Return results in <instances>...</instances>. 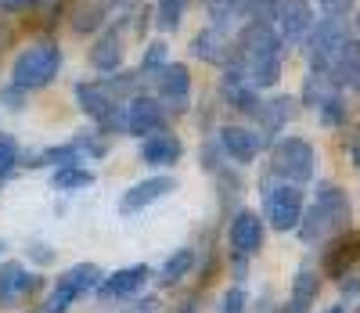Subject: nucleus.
<instances>
[{"label":"nucleus","instance_id":"nucleus-1","mask_svg":"<svg viewBox=\"0 0 360 313\" xmlns=\"http://www.w3.org/2000/svg\"><path fill=\"white\" fill-rule=\"evenodd\" d=\"M281 37L270 22H249L234 40V65L242 69L252 87H274L281 79Z\"/></svg>","mask_w":360,"mask_h":313},{"label":"nucleus","instance_id":"nucleus-2","mask_svg":"<svg viewBox=\"0 0 360 313\" xmlns=\"http://www.w3.org/2000/svg\"><path fill=\"white\" fill-rule=\"evenodd\" d=\"M349 198L342 187L335 184H321L317 187V202L303 212V220H299V238H303L307 245L328 238L332 231H342L349 224Z\"/></svg>","mask_w":360,"mask_h":313},{"label":"nucleus","instance_id":"nucleus-3","mask_svg":"<svg viewBox=\"0 0 360 313\" xmlns=\"http://www.w3.org/2000/svg\"><path fill=\"white\" fill-rule=\"evenodd\" d=\"M58 69H62V51L51 40H40V44H29L18 58H15V69H11V87H18L22 94L25 90H40L47 87Z\"/></svg>","mask_w":360,"mask_h":313},{"label":"nucleus","instance_id":"nucleus-4","mask_svg":"<svg viewBox=\"0 0 360 313\" xmlns=\"http://www.w3.org/2000/svg\"><path fill=\"white\" fill-rule=\"evenodd\" d=\"M274 177H281L285 184H310L317 173V151L314 144H307L303 137H285L274 144V159H270Z\"/></svg>","mask_w":360,"mask_h":313},{"label":"nucleus","instance_id":"nucleus-5","mask_svg":"<svg viewBox=\"0 0 360 313\" xmlns=\"http://www.w3.org/2000/svg\"><path fill=\"white\" fill-rule=\"evenodd\" d=\"M346 44H349V37H346V22L342 18L317 22L314 33H310V69L328 76V69L335 65V58L342 54Z\"/></svg>","mask_w":360,"mask_h":313},{"label":"nucleus","instance_id":"nucleus-6","mask_svg":"<svg viewBox=\"0 0 360 313\" xmlns=\"http://www.w3.org/2000/svg\"><path fill=\"white\" fill-rule=\"evenodd\" d=\"M303 220V191L295 184H281L266 191V224L274 231H292Z\"/></svg>","mask_w":360,"mask_h":313},{"label":"nucleus","instance_id":"nucleus-7","mask_svg":"<svg viewBox=\"0 0 360 313\" xmlns=\"http://www.w3.org/2000/svg\"><path fill=\"white\" fill-rule=\"evenodd\" d=\"M274 22H278V37L281 44H299L314 33V8L310 0H278L274 4Z\"/></svg>","mask_w":360,"mask_h":313},{"label":"nucleus","instance_id":"nucleus-8","mask_svg":"<svg viewBox=\"0 0 360 313\" xmlns=\"http://www.w3.org/2000/svg\"><path fill=\"white\" fill-rule=\"evenodd\" d=\"M360 260V231H342L324 253V274L328 277H346Z\"/></svg>","mask_w":360,"mask_h":313},{"label":"nucleus","instance_id":"nucleus-9","mask_svg":"<svg viewBox=\"0 0 360 313\" xmlns=\"http://www.w3.org/2000/svg\"><path fill=\"white\" fill-rule=\"evenodd\" d=\"M227 241H231V248L238 256H252V253H259V245H263V220L256 212H249V209H242L234 216V220L227 224Z\"/></svg>","mask_w":360,"mask_h":313},{"label":"nucleus","instance_id":"nucleus-10","mask_svg":"<svg viewBox=\"0 0 360 313\" xmlns=\"http://www.w3.org/2000/svg\"><path fill=\"white\" fill-rule=\"evenodd\" d=\"M176 187V180L173 177H148V180H141V184H134L130 191L123 195V202H119V212H141L144 205H155L159 198H166L169 191Z\"/></svg>","mask_w":360,"mask_h":313},{"label":"nucleus","instance_id":"nucleus-11","mask_svg":"<svg viewBox=\"0 0 360 313\" xmlns=\"http://www.w3.org/2000/svg\"><path fill=\"white\" fill-rule=\"evenodd\" d=\"M263 134H256V130H245V127H224L220 130V151L227 155V159H234V162H252L256 155H259V148H263Z\"/></svg>","mask_w":360,"mask_h":313},{"label":"nucleus","instance_id":"nucleus-12","mask_svg":"<svg viewBox=\"0 0 360 313\" xmlns=\"http://www.w3.org/2000/svg\"><path fill=\"white\" fill-rule=\"evenodd\" d=\"M220 94H224V101H227L231 108H242V112H252V115H256V108H259V94H256L252 79L238 69V65H231V69L224 72Z\"/></svg>","mask_w":360,"mask_h":313},{"label":"nucleus","instance_id":"nucleus-13","mask_svg":"<svg viewBox=\"0 0 360 313\" xmlns=\"http://www.w3.org/2000/svg\"><path fill=\"white\" fill-rule=\"evenodd\" d=\"M162 122H166V112L159 101L152 98H134L130 108H127V130L134 137H152L162 130Z\"/></svg>","mask_w":360,"mask_h":313},{"label":"nucleus","instance_id":"nucleus-14","mask_svg":"<svg viewBox=\"0 0 360 313\" xmlns=\"http://www.w3.org/2000/svg\"><path fill=\"white\" fill-rule=\"evenodd\" d=\"M155 83H159L162 101H166L173 112H180V108L188 105V94H191V72H188V65L173 61V65H166V69L155 76Z\"/></svg>","mask_w":360,"mask_h":313},{"label":"nucleus","instance_id":"nucleus-15","mask_svg":"<svg viewBox=\"0 0 360 313\" xmlns=\"http://www.w3.org/2000/svg\"><path fill=\"white\" fill-rule=\"evenodd\" d=\"M40 288V277L25 274L18 263H4L0 267V306H15L25 295H33Z\"/></svg>","mask_w":360,"mask_h":313},{"label":"nucleus","instance_id":"nucleus-16","mask_svg":"<svg viewBox=\"0 0 360 313\" xmlns=\"http://www.w3.org/2000/svg\"><path fill=\"white\" fill-rule=\"evenodd\" d=\"M180 155H184V144H180V137L169 134V130H159L152 137H144V144H141V159L148 166H173Z\"/></svg>","mask_w":360,"mask_h":313},{"label":"nucleus","instance_id":"nucleus-17","mask_svg":"<svg viewBox=\"0 0 360 313\" xmlns=\"http://www.w3.org/2000/svg\"><path fill=\"white\" fill-rule=\"evenodd\" d=\"M76 101L90 119H98V122L115 108V98H112V90L105 83H76Z\"/></svg>","mask_w":360,"mask_h":313},{"label":"nucleus","instance_id":"nucleus-18","mask_svg":"<svg viewBox=\"0 0 360 313\" xmlns=\"http://www.w3.org/2000/svg\"><path fill=\"white\" fill-rule=\"evenodd\" d=\"M328 79H332L335 87H353L360 90V44H346L342 54L335 58V65L328 69Z\"/></svg>","mask_w":360,"mask_h":313},{"label":"nucleus","instance_id":"nucleus-19","mask_svg":"<svg viewBox=\"0 0 360 313\" xmlns=\"http://www.w3.org/2000/svg\"><path fill=\"white\" fill-rule=\"evenodd\" d=\"M90 65H94L98 72H115L119 65H123V37H119L115 29H108V33L94 44V51H90Z\"/></svg>","mask_w":360,"mask_h":313},{"label":"nucleus","instance_id":"nucleus-20","mask_svg":"<svg viewBox=\"0 0 360 313\" xmlns=\"http://www.w3.org/2000/svg\"><path fill=\"white\" fill-rule=\"evenodd\" d=\"M144 281H148V267H123V270H115L108 281H101V295H108V299L134 295L137 288H144Z\"/></svg>","mask_w":360,"mask_h":313},{"label":"nucleus","instance_id":"nucleus-21","mask_svg":"<svg viewBox=\"0 0 360 313\" xmlns=\"http://www.w3.org/2000/svg\"><path fill=\"white\" fill-rule=\"evenodd\" d=\"M58 285L69 288V292L79 299V295H86V292L101 288V270H98L94 263H76L72 270H65L62 277H58Z\"/></svg>","mask_w":360,"mask_h":313},{"label":"nucleus","instance_id":"nucleus-22","mask_svg":"<svg viewBox=\"0 0 360 313\" xmlns=\"http://www.w3.org/2000/svg\"><path fill=\"white\" fill-rule=\"evenodd\" d=\"M227 51H231V44H227V37H224V29H202V33L191 40V54L195 58H202V61H227Z\"/></svg>","mask_w":360,"mask_h":313},{"label":"nucleus","instance_id":"nucleus-23","mask_svg":"<svg viewBox=\"0 0 360 313\" xmlns=\"http://www.w3.org/2000/svg\"><path fill=\"white\" fill-rule=\"evenodd\" d=\"M292 108H295V101L292 98H274V101H266V105H259L256 108V119L263 122V134H274V130H281V122L292 115Z\"/></svg>","mask_w":360,"mask_h":313},{"label":"nucleus","instance_id":"nucleus-24","mask_svg":"<svg viewBox=\"0 0 360 313\" xmlns=\"http://www.w3.org/2000/svg\"><path fill=\"white\" fill-rule=\"evenodd\" d=\"M317 292H321L317 274H314L310 267H303V270L295 274V281H292V306L310 309V306H314V299H317Z\"/></svg>","mask_w":360,"mask_h":313},{"label":"nucleus","instance_id":"nucleus-25","mask_svg":"<svg viewBox=\"0 0 360 313\" xmlns=\"http://www.w3.org/2000/svg\"><path fill=\"white\" fill-rule=\"evenodd\" d=\"M191 270H195V253L191 248H180V253H173L162 263V285H176V281H184Z\"/></svg>","mask_w":360,"mask_h":313},{"label":"nucleus","instance_id":"nucleus-26","mask_svg":"<svg viewBox=\"0 0 360 313\" xmlns=\"http://www.w3.org/2000/svg\"><path fill=\"white\" fill-rule=\"evenodd\" d=\"M51 184L58 187V191H79V187L94 184V173L83 170V166H62V170H54Z\"/></svg>","mask_w":360,"mask_h":313},{"label":"nucleus","instance_id":"nucleus-27","mask_svg":"<svg viewBox=\"0 0 360 313\" xmlns=\"http://www.w3.org/2000/svg\"><path fill=\"white\" fill-rule=\"evenodd\" d=\"M79 159H83V151L76 148V144H62V148H47V151H40L37 155V162H47V166H79Z\"/></svg>","mask_w":360,"mask_h":313},{"label":"nucleus","instance_id":"nucleus-28","mask_svg":"<svg viewBox=\"0 0 360 313\" xmlns=\"http://www.w3.org/2000/svg\"><path fill=\"white\" fill-rule=\"evenodd\" d=\"M184 8H188V0H159L155 4V18L162 29H176L180 18H184Z\"/></svg>","mask_w":360,"mask_h":313},{"label":"nucleus","instance_id":"nucleus-29","mask_svg":"<svg viewBox=\"0 0 360 313\" xmlns=\"http://www.w3.org/2000/svg\"><path fill=\"white\" fill-rule=\"evenodd\" d=\"M166 65H169V61H166V44L159 40V44H152V47L144 51V58H141V76H159Z\"/></svg>","mask_w":360,"mask_h":313},{"label":"nucleus","instance_id":"nucleus-30","mask_svg":"<svg viewBox=\"0 0 360 313\" xmlns=\"http://www.w3.org/2000/svg\"><path fill=\"white\" fill-rule=\"evenodd\" d=\"M101 18H105V8H101V4L79 8V11L72 15V29H76V33H94V29L101 25Z\"/></svg>","mask_w":360,"mask_h":313},{"label":"nucleus","instance_id":"nucleus-31","mask_svg":"<svg viewBox=\"0 0 360 313\" xmlns=\"http://www.w3.org/2000/svg\"><path fill=\"white\" fill-rule=\"evenodd\" d=\"M317 115H321L324 127H339V122H346V105H342L339 94H332L328 101H321L317 105Z\"/></svg>","mask_w":360,"mask_h":313},{"label":"nucleus","instance_id":"nucleus-32","mask_svg":"<svg viewBox=\"0 0 360 313\" xmlns=\"http://www.w3.org/2000/svg\"><path fill=\"white\" fill-rule=\"evenodd\" d=\"M15 166H18V144L8 134H0V180H4Z\"/></svg>","mask_w":360,"mask_h":313},{"label":"nucleus","instance_id":"nucleus-33","mask_svg":"<svg viewBox=\"0 0 360 313\" xmlns=\"http://www.w3.org/2000/svg\"><path fill=\"white\" fill-rule=\"evenodd\" d=\"M224 313H245V292L242 288H231L224 295Z\"/></svg>","mask_w":360,"mask_h":313},{"label":"nucleus","instance_id":"nucleus-34","mask_svg":"<svg viewBox=\"0 0 360 313\" xmlns=\"http://www.w3.org/2000/svg\"><path fill=\"white\" fill-rule=\"evenodd\" d=\"M317 4L324 8V15H328V18H342V15L353 8V0H317Z\"/></svg>","mask_w":360,"mask_h":313},{"label":"nucleus","instance_id":"nucleus-35","mask_svg":"<svg viewBox=\"0 0 360 313\" xmlns=\"http://www.w3.org/2000/svg\"><path fill=\"white\" fill-rule=\"evenodd\" d=\"M33 4H37V0H0V11H25Z\"/></svg>","mask_w":360,"mask_h":313},{"label":"nucleus","instance_id":"nucleus-36","mask_svg":"<svg viewBox=\"0 0 360 313\" xmlns=\"http://www.w3.org/2000/svg\"><path fill=\"white\" fill-rule=\"evenodd\" d=\"M342 292H346V295H356V292H360V274H346V277H342Z\"/></svg>","mask_w":360,"mask_h":313},{"label":"nucleus","instance_id":"nucleus-37","mask_svg":"<svg viewBox=\"0 0 360 313\" xmlns=\"http://www.w3.org/2000/svg\"><path fill=\"white\" fill-rule=\"evenodd\" d=\"M0 101H8V105H22V90L18 87H8V90H0Z\"/></svg>","mask_w":360,"mask_h":313},{"label":"nucleus","instance_id":"nucleus-38","mask_svg":"<svg viewBox=\"0 0 360 313\" xmlns=\"http://www.w3.org/2000/svg\"><path fill=\"white\" fill-rule=\"evenodd\" d=\"M33 256H37L40 263H51V248H44V245H37V248H33Z\"/></svg>","mask_w":360,"mask_h":313},{"label":"nucleus","instance_id":"nucleus-39","mask_svg":"<svg viewBox=\"0 0 360 313\" xmlns=\"http://www.w3.org/2000/svg\"><path fill=\"white\" fill-rule=\"evenodd\" d=\"M281 313H307V309H299V306H292V302H288V306H285Z\"/></svg>","mask_w":360,"mask_h":313},{"label":"nucleus","instance_id":"nucleus-40","mask_svg":"<svg viewBox=\"0 0 360 313\" xmlns=\"http://www.w3.org/2000/svg\"><path fill=\"white\" fill-rule=\"evenodd\" d=\"M108 4H127V0H101V8H108Z\"/></svg>","mask_w":360,"mask_h":313},{"label":"nucleus","instance_id":"nucleus-41","mask_svg":"<svg viewBox=\"0 0 360 313\" xmlns=\"http://www.w3.org/2000/svg\"><path fill=\"white\" fill-rule=\"evenodd\" d=\"M8 40H11V37H8V33H4V29H0V47H4V44H8Z\"/></svg>","mask_w":360,"mask_h":313},{"label":"nucleus","instance_id":"nucleus-42","mask_svg":"<svg viewBox=\"0 0 360 313\" xmlns=\"http://www.w3.org/2000/svg\"><path fill=\"white\" fill-rule=\"evenodd\" d=\"M324 313H346V309L342 306H332V309H324Z\"/></svg>","mask_w":360,"mask_h":313},{"label":"nucleus","instance_id":"nucleus-43","mask_svg":"<svg viewBox=\"0 0 360 313\" xmlns=\"http://www.w3.org/2000/svg\"><path fill=\"white\" fill-rule=\"evenodd\" d=\"M180 313H195V306H191V302H188V306H184V309H180Z\"/></svg>","mask_w":360,"mask_h":313},{"label":"nucleus","instance_id":"nucleus-44","mask_svg":"<svg viewBox=\"0 0 360 313\" xmlns=\"http://www.w3.org/2000/svg\"><path fill=\"white\" fill-rule=\"evenodd\" d=\"M356 33H360V15H356Z\"/></svg>","mask_w":360,"mask_h":313},{"label":"nucleus","instance_id":"nucleus-45","mask_svg":"<svg viewBox=\"0 0 360 313\" xmlns=\"http://www.w3.org/2000/svg\"><path fill=\"white\" fill-rule=\"evenodd\" d=\"M353 313H360V306H356V309H353Z\"/></svg>","mask_w":360,"mask_h":313}]
</instances>
